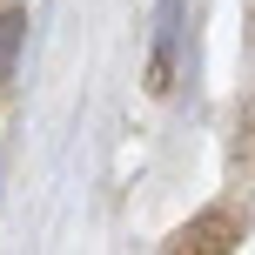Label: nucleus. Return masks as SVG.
Masks as SVG:
<instances>
[{"label":"nucleus","instance_id":"f257e3e1","mask_svg":"<svg viewBox=\"0 0 255 255\" xmlns=\"http://www.w3.org/2000/svg\"><path fill=\"white\" fill-rule=\"evenodd\" d=\"M20 7H7L0 13V81H13V54H20Z\"/></svg>","mask_w":255,"mask_h":255}]
</instances>
